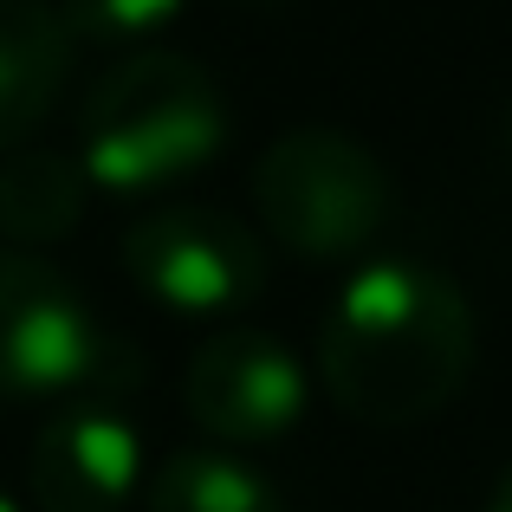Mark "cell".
Here are the masks:
<instances>
[{
    "mask_svg": "<svg viewBox=\"0 0 512 512\" xmlns=\"http://www.w3.org/2000/svg\"><path fill=\"white\" fill-rule=\"evenodd\" d=\"M474 370V312L422 260H363L318 331V383L363 428H415L461 396Z\"/></svg>",
    "mask_w": 512,
    "mask_h": 512,
    "instance_id": "cell-1",
    "label": "cell"
},
{
    "mask_svg": "<svg viewBox=\"0 0 512 512\" xmlns=\"http://www.w3.org/2000/svg\"><path fill=\"white\" fill-rule=\"evenodd\" d=\"M227 143V98L182 52H130L98 78L78 117V169L104 195H156Z\"/></svg>",
    "mask_w": 512,
    "mask_h": 512,
    "instance_id": "cell-2",
    "label": "cell"
},
{
    "mask_svg": "<svg viewBox=\"0 0 512 512\" xmlns=\"http://www.w3.org/2000/svg\"><path fill=\"white\" fill-rule=\"evenodd\" d=\"M253 214L286 253L331 266V260H357L389 227L396 182L376 163L370 143L305 124V130H286L253 163Z\"/></svg>",
    "mask_w": 512,
    "mask_h": 512,
    "instance_id": "cell-3",
    "label": "cell"
},
{
    "mask_svg": "<svg viewBox=\"0 0 512 512\" xmlns=\"http://www.w3.org/2000/svg\"><path fill=\"white\" fill-rule=\"evenodd\" d=\"M143 383L124 344L59 266L0 247V396H124Z\"/></svg>",
    "mask_w": 512,
    "mask_h": 512,
    "instance_id": "cell-4",
    "label": "cell"
},
{
    "mask_svg": "<svg viewBox=\"0 0 512 512\" xmlns=\"http://www.w3.org/2000/svg\"><path fill=\"white\" fill-rule=\"evenodd\" d=\"M124 273L150 305L214 325V318L247 312L266 292V253L234 214L150 208L124 227Z\"/></svg>",
    "mask_w": 512,
    "mask_h": 512,
    "instance_id": "cell-5",
    "label": "cell"
},
{
    "mask_svg": "<svg viewBox=\"0 0 512 512\" xmlns=\"http://www.w3.org/2000/svg\"><path fill=\"white\" fill-rule=\"evenodd\" d=\"M188 415L208 428L214 441H279L305 422L312 402V376L273 331L253 325H221L188 363Z\"/></svg>",
    "mask_w": 512,
    "mask_h": 512,
    "instance_id": "cell-6",
    "label": "cell"
},
{
    "mask_svg": "<svg viewBox=\"0 0 512 512\" xmlns=\"http://www.w3.org/2000/svg\"><path fill=\"white\" fill-rule=\"evenodd\" d=\"M26 480L39 512H124L143 487V435L117 409L78 402L33 435Z\"/></svg>",
    "mask_w": 512,
    "mask_h": 512,
    "instance_id": "cell-7",
    "label": "cell"
},
{
    "mask_svg": "<svg viewBox=\"0 0 512 512\" xmlns=\"http://www.w3.org/2000/svg\"><path fill=\"white\" fill-rule=\"evenodd\" d=\"M72 59V33L39 0H0V156L52 117Z\"/></svg>",
    "mask_w": 512,
    "mask_h": 512,
    "instance_id": "cell-8",
    "label": "cell"
},
{
    "mask_svg": "<svg viewBox=\"0 0 512 512\" xmlns=\"http://www.w3.org/2000/svg\"><path fill=\"white\" fill-rule=\"evenodd\" d=\"M91 208V175L72 156L26 150L0 163V234L20 247H46V240L78 234Z\"/></svg>",
    "mask_w": 512,
    "mask_h": 512,
    "instance_id": "cell-9",
    "label": "cell"
},
{
    "mask_svg": "<svg viewBox=\"0 0 512 512\" xmlns=\"http://www.w3.org/2000/svg\"><path fill=\"white\" fill-rule=\"evenodd\" d=\"M150 512H286V500L240 454L182 448L150 474Z\"/></svg>",
    "mask_w": 512,
    "mask_h": 512,
    "instance_id": "cell-10",
    "label": "cell"
},
{
    "mask_svg": "<svg viewBox=\"0 0 512 512\" xmlns=\"http://www.w3.org/2000/svg\"><path fill=\"white\" fill-rule=\"evenodd\" d=\"M188 0H59V20L72 46H137L182 20Z\"/></svg>",
    "mask_w": 512,
    "mask_h": 512,
    "instance_id": "cell-11",
    "label": "cell"
},
{
    "mask_svg": "<svg viewBox=\"0 0 512 512\" xmlns=\"http://www.w3.org/2000/svg\"><path fill=\"white\" fill-rule=\"evenodd\" d=\"M487 512H512V474L500 480V493H493V500H487Z\"/></svg>",
    "mask_w": 512,
    "mask_h": 512,
    "instance_id": "cell-12",
    "label": "cell"
},
{
    "mask_svg": "<svg viewBox=\"0 0 512 512\" xmlns=\"http://www.w3.org/2000/svg\"><path fill=\"white\" fill-rule=\"evenodd\" d=\"M0 512H26L20 500H13V493H0Z\"/></svg>",
    "mask_w": 512,
    "mask_h": 512,
    "instance_id": "cell-13",
    "label": "cell"
}]
</instances>
